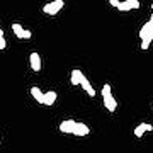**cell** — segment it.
I'll return each instance as SVG.
<instances>
[{"mask_svg": "<svg viewBox=\"0 0 153 153\" xmlns=\"http://www.w3.org/2000/svg\"><path fill=\"white\" fill-rule=\"evenodd\" d=\"M63 5H65V2H63V0H55V2L46 4V5L43 7V12H44V14H48V16H51V17H55L56 14L63 9Z\"/></svg>", "mask_w": 153, "mask_h": 153, "instance_id": "cell-1", "label": "cell"}, {"mask_svg": "<svg viewBox=\"0 0 153 153\" xmlns=\"http://www.w3.org/2000/svg\"><path fill=\"white\" fill-rule=\"evenodd\" d=\"M12 31H14V34H16L19 39H31V36H33V33H31V31L24 29L21 24H17V22H14V24H12Z\"/></svg>", "mask_w": 153, "mask_h": 153, "instance_id": "cell-2", "label": "cell"}, {"mask_svg": "<svg viewBox=\"0 0 153 153\" xmlns=\"http://www.w3.org/2000/svg\"><path fill=\"white\" fill-rule=\"evenodd\" d=\"M75 126H76V121L66 119V121H61L58 128H60L61 133H70V134H73V131H75Z\"/></svg>", "mask_w": 153, "mask_h": 153, "instance_id": "cell-3", "label": "cell"}, {"mask_svg": "<svg viewBox=\"0 0 153 153\" xmlns=\"http://www.w3.org/2000/svg\"><path fill=\"white\" fill-rule=\"evenodd\" d=\"M117 9L123 10V12L133 10V9H140V2H138V0H126V2H121Z\"/></svg>", "mask_w": 153, "mask_h": 153, "instance_id": "cell-4", "label": "cell"}, {"mask_svg": "<svg viewBox=\"0 0 153 153\" xmlns=\"http://www.w3.org/2000/svg\"><path fill=\"white\" fill-rule=\"evenodd\" d=\"M80 85H82V88L85 90V92L90 95V97H95V88L90 85V82H88V78L82 73V78H80Z\"/></svg>", "mask_w": 153, "mask_h": 153, "instance_id": "cell-5", "label": "cell"}, {"mask_svg": "<svg viewBox=\"0 0 153 153\" xmlns=\"http://www.w3.org/2000/svg\"><path fill=\"white\" fill-rule=\"evenodd\" d=\"M152 129H153L152 124H148V123H141V124H138L136 128H134V136H136V138H141L146 131H152Z\"/></svg>", "mask_w": 153, "mask_h": 153, "instance_id": "cell-6", "label": "cell"}, {"mask_svg": "<svg viewBox=\"0 0 153 153\" xmlns=\"http://www.w3.org/2000/svg\"><path fill=\"white\" fill-rule=\"evenodd\" d=\"M29 63H31V68H33L34 71L41 70V56H39L38 53H31V56H29Z\"/></svg>", "mask_w": 153, "mask_h": 153, "instance_id": "cell-7", "label": "cell"}, {"mask_svg": "<svg viewBox=\"0 0 153 153\" xmlns=\"http://www.w3.org/2000/svg\"><path fill=\"white\" fill-rule=\"evenodd\" d=\"M88 133H90V128H88L87 124H83V123H76L75 131H73L75 136H87Z\"/></svg>", "mask_w": 153, "mask_h": 153, "instance_id": "cell-8", "label": "cell"}, {"mask_svg": "<svg viewBox=\"0 0 153 153\" xmlns=\"http://www.w3.org/2000/svg\"><path fill=\"white\" fill-rule=\"evenodd\" d=\"M152 31H153V24L150 21H148L146 24H143V27L140 29V38H141V41H145V39L152 34Z\"/></svg>", "mask_w": 153, "mask_h": 153, "instance_id": "cell-9", "label": "cell"}, {"mask_svg": "<svg viewBox=\"0 0 153 153\" xmlns=\"http://www.w3.org/2000/svg\"><path fill=\"white\" fill-rule=\"evenodd\" d=\"M104 107L109 111V112H114V111L117 109V102H116V99L112 97V95L104 97Z\"/></svg>", "mask_w": 153, "mask_h": 153, "instance_id": "cell-10", "label": "cell"}, {"mask_svg": "<svg viewBox=\"0 0 153 153\" xmlns=\"http://www.w3.org/2000/svg\"><path fill=\"white\" fill-rule=\"evenodd\" d=\"M44 94H46V92H41V88H39V87H33V88H31V95L38 100L39 104H44Z\"/></svg>", "mask_w": 153, "mask_h": 153, "instance_id": "cell-11", "label": "cell"}, {"mask_svg": "<svg viewBox=\"0 0 153 153\" xmlns=\"http://www.w3.org/2000/svg\"><path fill=\"white\" fill-rule=\"evenodd\" d=\"M56 100V92L55 90H49L44 94V105H53Z\"/></svg>", "mask_w": 153, "mask_h": 153, "instance_id": "cell-12", "label": "cell"}, {"mask_svg": "<svg viewBox=\"0 0 153 153\" xmlns=\"http://www.w3.org/2000/svg\"><path fill=\"white\" fill-rule=\"evenodd\" d=\"M80 78H82V71L80 70H71V76H70V82L71 85H80Z\"/></svg>", "mask_w": 153, "mask_h": 153, "instance_id": "cell-13", "label": "cell"}, {"mask_svg": "<svg viewBox=\"0 0 153 153\" xmlns=\"http://www.w3.org/2000/svg\"><path fill=\"white\" fill-rule=\"evenodd\" d=\"M109 95H112V88H111L109 83H105L102 87V97H109Z\"/></svg>", "mask_w": 153, "mask_h": 153, "instance_id": "cell-14", "label": "cell"}, {"mask_svg": "<svg viewBox=\"0 0 153 153\" xmlns=\"http://www.w3.org/2000/svg\"><path fill=\"white\" fill-rule=\"evenodd\" d=\"M7 48V43H5V38H4V31L0 29V49H5Z\"/></svg>", "mask_w": 153, "mask_h": 153, "instance_id": "cell-15", "label": "cell"}, {"mask_svg": "<svg viewBox=\"0 0 153 153\" xmlns=\"http://www.w3.org/2000/svg\"><path fill=\"white\" fill-rule=\"evenodd\" d=\"M107 4H109V5H112V7H116V9H117V7H119V0H109V2H107Z\"/></svg>", "mask_w": 153, "mask_h": 153, "instance_id": "cell-16", "label": "cell"}, {"mask_svg": "<svg viewBox=\"0 0 153 153\" xmlns=\"http://www.w3.org/2000/svg\"><path fill=\"white\" fill-rule=\"evenodd\" d=\"M148 46H150L148 41H141V49H148Z\"/></svg>", "mask_w": 153, "mask_h": 153, "instance_id": "cell-17", "label": "cell"}, {"mask_svg": "<svg viewBox=\"0 0 153 153\" xmlns=\"http://www.w3.org/2000/svg\"><path fill=\"white\" fill-rule=\"evenodd\" d=\"M152 10H153V4H152ZM150 22L153 24V12H152V16H150Z\"/></svg>", "mask_w": 153, "mask_h": 153, "instance_id": "cell-18", "label": "cell"}]
</instances>
